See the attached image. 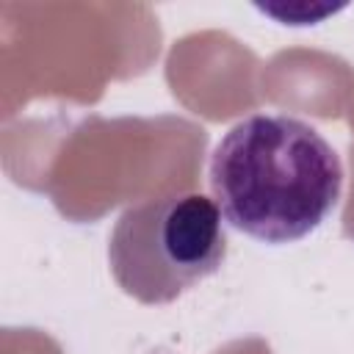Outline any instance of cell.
<instances>
[{
	"instance_id": "obj_1",
	"label": "cell",
	"mask_w": 354,
	"mask_h": 354,
	"mask_svg": "<svg viewBox=\"0 0 354 354\" xmlns=\"http://www.w3.org/2000/svg\"><path fill=\"white\" fill-rule=\"evenodd\" d=\"M210 188L235 230L266 243H288L310 235L335 210L343 163L313 124L285 113H254L216 144Z\"/></svg>"
},
{
	"instance_id": "obj_2",
	"label": "cell",
	"mask_w": 354,
	"mask_h": 354,
	"mask_svg": "<svg viewBox=\"0 0 354 354\" xmlns=\"http://www.w3.org/2000/svg\"><path fill=\"white\" fill-rule=\"evenodd\" d=\"M224 257L221 210L202 194H171L127 207L108 241L119 288L144 304L174 301L216 274Z\"/></svg>"
}]
</instances>
